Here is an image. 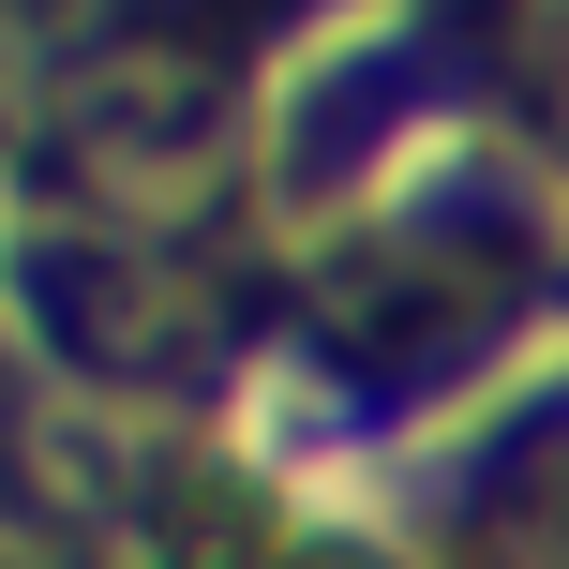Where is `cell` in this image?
<instances>
[{
	"instance_id": "1",
	"label": "cell",
	"mask_w": 569,
	"mask_h": 569,
	"mask_svg": "<svg viewBox=\"0 0 569 569\" xmlns=\"http://www.w3.org/2000/svg\"><path fill=\"white\" fill-rule=\"evenodd\" d=\"M210 136H226V46H196V30H106L60 76V166L120 210L210 180Z\"/></svg>"
},
{
	"instance_id": "2",
	"label": "cell",
	"mask_w": 569,
	"mask_h": 569,
	"mask_svg": "<svg viewBox=\"0 0 569 569\" xmlns=\"http://www.w3.org/2000/svg\"><path fill=\"white\" fill-rule=\"evenodd\" d=\"M495 300H510V270L465 256V240H375V270L330 284V330L375 345V360H420V345H465Z\"/></svg>"
},
{
	"instance_id": "3",
	"label": "cell",
	"mask_w": 569,
	"mask_h": 569,
	"mask_svg": "<svg viewBox=\"0 0 569 569\" xmlns=\"http://www.w3.org/2000/svg\"><path fill=\"white\" fill-rule=\"evenodd\" d=\"M495 540H510L525 569H569V435H540V450L510 465V510H495Z\"/></svg>"
}]
</instances>
